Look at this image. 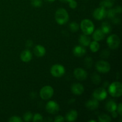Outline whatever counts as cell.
Listing matches in <instances>:
<instances>
[{
  "instance_id": "obj_1",
  "label": "cell",
  "mask_w": 122,
  "mask_h": 122,
  "mask_svg": "<svg viewBox=\"0 0 122 122\" xmlns=\"http://www.w3.org/2000/svg\"><path fill=\"white\" fill-rule=\"evenodd\" d=\"M55 19L58 24L60 25H64L69 20V14H68L67 11L64 8H59L56 11Z\"/></svg>"
},
{
  "instance_id": "obj_2",
  "label": "cell",
  "mask_w": 122,
  "mask_h": 122,
  "mask_svg": "<svg viewBox=\"0 0 122 122\" xmlns=\"http://www.w3.org/2000/svg\"><path fill=\"white\" fill-rule=\"evenodd\" d=\"M108 92L113 97H120L122 95V85L119 82H114L108 87Z\"/></svg>"
},
{
  "instance_id": "obj_3",
  "label": "cell",
  "mask_w": 122,
  "mask_h": 122,
  "mask_svg": "<svg viewBox=\"0 0 122 122\" xmlns=\"http://www.w3.org/2000/svg\"><path fill=\"white\" fill-rule=\"evenodd\" d=\"M81 27L83 34L89 35L94 32V25L91 20L89 19H84L81 21Z\"/></svg>"
},
{
  "instance_id": "obj_4",
  "label": "cell",
  "mask_w": 122,
  "mask_h": 122,
  "mask_svg": "<svg viewBox=\"0 0 122 122\" xmlns=\"http://www.w3.org/2000/svg\"><path fill=\"white\" fill-rule=\"evenodd\" d=\"M107 43L110 48L112 49V50H116V49L118 48L120 45V38L117 35H112L107 38Z\"/></svg>"
},
{
  "instance_id": "obj_5",
  "label": "cell",
  "mask_w": 122,
  "mask_h": 122,
  "mask_svg": "<svg viewBox=\"0 0 122 122\" xmlns=\"http://www.w3.org/2000/svg\"><path fill=\"white\" fill-rule=\"evenodd\" d=\"M54 94V89L51 86H45L40 91L39 95L42 100H46L51 98Z\"/></svg>"
},
{
  "instance_id": "obj_6",
  "label": "cell",
  "mask_w": 122,
  "mask_h": 122,
  "mask_svg": "<svg viewBox=\"0 0 122 122\" xmlns=\"http://www.w3.org/2000/svg\"><path fill=\"white\" fill-rule=\"evenodd\" d=\"M51 73L54 77H61L65 73V68L61 64H54L51 69Z\"/></svg>"
},
{
  "instance_id": "obj_7",
  "label": "cell",
  "mask_w": 122,
  "mask_h": 122,
  "mask_svg": "<svg viewBox=\"0 0 122 122\" xmlns=\"http://www.w3.org/2000/svg\"><path fill=\"white\" fill-rule=\"evenodd\" d=\"M95 67L99 72L103 73L108 72L111 69L109 63L104 60H100L97 62L95 64Z\"/></svg>"
},
{
  "instance_id": "obj_8",
  "label": "cell",
  "mask_w": 122,
  "mask_h": 122,
  "mask_svg": "<svg viewBox=\"0 0 122 122\" xmlns=\"http://www.w3.org/2000/svg\"><path fill=\"white\" fill-rule=\"evenodd\" d=\"M93 97L98 101H102L107 98V92L103 88H97L93 92Z\"/></svg>"
},
{
  "instance_id": "obj_9",
  "label": "cell",
  "mask_w": 122,
  "mask_h": 122,
  "mask_svg": "<svg viewBox=\"0 0 122 122\" xmlns=\"http://www.w3.org/2000/svg\"><path fill=\"white\" fill-rule=\"evenodd\" d=\"M46 110L50 114H56L60 110L59 105L54 101H50L46 104Z\"/></svg>"
},
{
  "instance_id": "obj_10",
  "label": "cell",
  "mask_w": 122,
  "mask_h": 122,
  "mask_svg": "<svg viewBox=\"0 0 122 122\" xmlns=\"http://www.w3.org/2000/svg\"><path fill=\"white\" fill-rule=\"evenodd\" d=\"M73 74L75 77L79 81H84L88 76L86 71L82 68H76L74 70Z\"/></svg>"
},
{
  "instance_id": "obj_11",
  "label": "cell",
  "mask_w": 122,
  "mask_h": 122,
  "mask_svg": "<svg viewBox=\"0 0 122 122\" xmlns=\"http://www.w3.org/2000/svg\"><path fill=\"white\" fill-rule=\"evenodd\" d=\"M93 15L96 20H102L106 17V8L102 7L96 8L93 13Z\"/></svg>"
},
{
  "instance_id": "obj_12",
  "label": "cell",
  "mask_w": 122,
  "mask_h": 122,
  "mask_svg": "<svg viewBox=\"0 0 122 122\" xmlns=\"http://www.w3.org/2000/svg\"><path fill=\"white\" fill-rule=\"evenodd\" d=\"M71 91L75 95H82L84 92V87L82 84L79 83H73L71 86Z\"/></svg>"
},
{
  "instance_id": "obj_13",
  "label": "cell",
  "mask_w": 122,
  "mask_h": 122,
  "mask_svg": "<svg viewBox=\"0 0 122 122\" xmlns=\"http://www.w3.org/2000/svg\"><path fill=\"white\" fill-rule=\"evenodd\" d=\"M85 106L88 109L91 110H96L97 108H98V107H99L98 101L95 98L91 99V100H88L86 102Z\"/></svg>"
},
{
  "instance_id": "obj_14",
  "label": "cell",
  "mask_w": 122,
  "mask_h": 122,
  "mask_svg": "<svg viewBox=\"0 0 122 122\" xmlns=\"http://www.w3.org/2000/svg\"><path fill=\"white\" fill-rule=\"evenodd\" d=\"M86 49L85 48L84 46H82V45H77L76 46L73 48V54L75 56L78 57H82V56H84L86 54Z\"/></svg>"
},
{
  "instance_id": "obj_15",
  "label": "cell",
  "mask_w": 122,
  "mask_h": 122,
  "mask_svg": "<svg viewBox=\"0 0 122 122\" xmlns=\"http://www.w3.org/2000/svg\"><path fill=\"white\" fill-rule=\"evenodd\" d=\"M33 52L36 56L38 57H42L45 56L46 53V50L42 45H38L35 46L33 49Z\"/></svg>"
},
{
  "instance_id": "obj_16",
  "label": "cell",
  "mask_w": 122,
  "mask_h": 122,
  "mask_svg": "<svg viewBox=\"0 0 122 122\" xmlns=\"http://www.w3.org/2000/svg\"><path fill=\"white\" fill-rule=\"evenodd\" d=\"M20 58L22 61L25 62V63L29 62L32 58V52L28 50H25L20 54Z\"/></svg>"
},
{
  "instance_id": "obj_17",
  "label": "cell",
  "mask_w": 122,
  "mask_h": 122,
  "mask_svg": "<svg viewBox=\"0 0 122 122\" xmlns=\"http://www.w3.org/2000/svg\"><path fill=\"white\" fill-rule=\"evenodd\" d=\"M79 42L82 46H88L91 43V38L87 35H81L79 38Z\"/></svg>"
},
{
  "instance_id": "obj_18",
  "label": "cell",
  "mask_w": 122,
  "mask_h": 122,
  "mask_svg": "<svg viewBox=\"0 0 122 122\" xmlns=\"http://www.w3.org/2000/svg\"><path fill=\"white\" fill-rule=\"evenodd\" d=\"M77 116H78V114H77V111L75 110H71L69 111L66 114V119L68 122H74L77 119Z\"/></svg>"
},
{
  "instance_id": "obj_19",
  "label": "cell",
  "mask_w": 122,
  "mask_h": 122,
  "mask_svg": "<svg viewBox=\"0 0 122 122\" xmlns=\"http://www.w3.org/2000/svg\"><path fill=\"white\" fill-rule=\"evenodd\" d=\"M117 104L114 100H110L107 102L106 104V108L108 112H113L114 111H116L117 110Z\"/></svg>"
},
{
  "instance_id": "obj_20",
  "label": "cell",
  "mask_w": 122,
  "mask_h": 122,
  "mask_svg": "<svg viewBox=\"0 0 122 122\" xmlns=\"http://www.w3.org/2000/svg\"><path fill=\"white\" fill-rule=\"evenodd\" d=\"M105 34L101 29H97L94 32L92 35V38L94 41H100L104 38Z\"/></svg>"
},
{
  "instance_id": "obj_21",
  "label": "cell",
  "mask_w": 122,
  "mask_h": 122,
  "mask_svg": "<svg viewBox=\"0 0 122 122\" xmlns=\"http://www.w3.org/2000/svg\"><path fill=\"white\" fill-rule=\"evenodd\" d=\"M101 29L102 30L105 35L108 34L112 31V26L109 23H108L107 21H104L102 23Z\"/></svg>"
},
{
  "instance_id": "obj_22",
  "label": "cell",
  "mask_w": 122,
  "mask_h": 122,
  "mask_svg": "<svg viewBox=\"0 0 122 122\" xmlns=\"http://www.w3.org/2000/svg\"><path fill=\"white\" fill-rule=\"evenodd\" d=\"M115 0H102L100 2V7L104 8H112L114 5Z\"/></svg>"
},
{
  "instance_id": "obj_23",
  "label": "cell",
  "mask_w": 122,
  "mask_h": 122,
  "mask_svg": "<svg viewBox=\"0 0 122 122\" xmlns=\"http://www.w3.org/2000/svg\"><path fill=\"white\" fill-rule=\"evenodd\" d=\"M89 46H90V50L93 52H97L100 49V44L98 42V41H96L91 42L89 44Z\"/></svg>"
},
{
  "instance_id": "obj_24",
  "label": "cell",
  "mask_w": 122,
  "mask_h": 122,
  "mask_svg": "<svg viewBox=\"0 0 122 122\" xmlns=\"http://www.w3.org/2000/svg\"><path fill=\"white\" fill-rule=\"evenodd\" d=\"M98 120L100 122H110L112 118L108 114H101L98 116Z\"/></svg>"
},
{
  "instance_id": "obj_25",
  "label": "cell",
  "mask_w": 122,
  "mask_h": 122,
  "mask_svg": "<svg viewBox=\"0 0 122 122\" xmlns=\"http://www.w3.org/2000/svg\"><path fill=\"white\" fill-rule=\"evenodd\" d=\"M91 80L94 84L98 85L101 82V78L98 74L96 73H93L92 75Z\"/></svg>"
},
{
  "instance_id": "obj_26",
  "label": "cell",
  "mask_w": 122,
  "mask_h": 122,
  "mask_svg": "<svg viewBox=\"0 0 122 122\" xmlns=\"http://www.w3.org/2000/svg\"><path fill=\"white\" fill-rule=\"evenodd\" d=\"M69 28L71 32H76L79 29V26L76 22L73 21V22L70 23V25H69Z\"/></svg>"
},
{
  "instance_id": "obj_27",
  "label": "cell",
  "mask_w": 122,
  "mask_h": 122,
  "mask_svg": "<svg viewBox=\"0 0 122 122\" xmlns=\"http://www.w3.org/2000/svg\"><path fill=\"white\" fill-rule=\"evenodd\" d=\"M116 14V13L114 8L110 9L108 11H106V17H107L108 19H113L115 17Z\"/></svg>"
},
{
  "instance_id": "obj_28",
  "label": "cell",
  "mask_w": 122,
  "mask_h": 122,
  "mask_svg": "<svg viewBox=\"0 0 122 122\" xmlns=\"http://www.w3.org/2000/svg\"><path fill=\"white\" fill-rule=\"evenodd\" d=\"M33 118V115H32V113L30 112H27L24 114L23 116V119L25 122H30Z\"/></svg>"
},
{
  "instance_id": "obj_29",
  "label": "cell",
  "mask_w": 122,
  "mask_h": 122,
  "mask_svg": "<svg viewBox=\"0 0 122 122\" xmlns=\"http://www.w3.org/2000/svg\"><path fill=\"white\" fill-rule=\"evenodd\" d=\"M93 63L92 58L90 57H88L85 58V66L88 68H90L92 66Z\"/></svg>"
},
{
  "instance_id": "obj_30",
  "label": "cell",
  "mask_w": 122,
  "mask_h": 122,
  "mask_svg": "<svg viewBox=\"0 0 122 122\" xmlns=\"http://www.w3.org/2000/svg\"><path fill=\"white\" fill-rule=\"evenodd\" d=\"M31 4L35 7H39L42 5V0H31Z\"/></svg>"
},
{
  "instance_id": "obj_31",
  "label": "cell",
  "mask_w": 122,
  "mask_h": 122,
  "mask_svg": "<svg viewBox=\"0 0 122 122\" xmlns=\"http://www.w3.org/2000/svg\"><path fill=\"white\" fill-rule=\"evenodd\" d=\"M33 121L36 122H42L43 121V117L42 116V115H41L39 113H36L34 115V116L33 117Z\"/></svg>"
},
{
  "instance_id": "obj_32",
  "label": "cell",
  "mask_w": 122,
  "mask_h": 122,
  "mask_svg": "<svg viewBox=\"0 0 122 122\" xmlns=\"http://www.w3.org/2000/svg\"><path fill=\"white\" fill-rule=\"evenodd\" d=\"M10 122H21L22 120H21V118L19 116H14L11 117L10 119H9Z\"/></svg>"
},
{
  "instance_id": "obj_33",
  "label": "cell",
  "mask_w": 122,
  "mask_h": 122,
  "mask_svg": "<svg viewBox=\"0 0 122 122\" xmlns=\"http://www.w3.org/2000/svg\"><path fill=\"white\" fill-rule=\"evenodd\" d=\"M69 7H70L71 8H72V9H75V8H76L77 5V2H76V1H75V0H71V1H70V2H69Z\"/></svg>"
},
{
  "instance_id": "obj_34",
  "label": "cell",
  "mask_w": 122,
  "mask_h": 122,
  "mask_svg": "<svg viewBox=\"0 0 122 122\" xmlns=\"http://www.w3.org/2000/svg\"><path fill=\"white\" fill-rule=\"evenodd\" d=\"M110 56V52L108 50H104L101 54V57L103 58H107Z\"/></svg>"
},
{
  "instance_id": "obj_35",
  "label": "cell",
  "mask_w": 122,
  "mask_h": 122,
  "mask_svg": "<svg viewBox=\"0 0 122 122\" xmlns=\"http://www.w3.org/2000/svg\"><path fill=\"white\" fill-rule=\"evenodd\" d=\"M64 121V118L62 116H57L54 119L55 122H63Z\"/></svg>"
},
{
  "instance_id": "obj_36",
  "label": "cell",
  "mask_w": 122,
  "mask_h": 122,
  "mask_svg": "<svg viewBox=\"0 0 122 122\" xmlns=\"http://www.w3.org/2000/svg\"><path fill=\"white\" fill-rule=\"evenodd\" d=\"M116 110H117V113H119V114H120V116H122V103L119 104V106L117 107Z\"/></svg>"
},
{
  "instance_id": "obj_37",
  "label": "cell",
  "mask_w": 122,
  "mask_h": 122,
  "mask_svg": "<svg viewBox=\"0 0 122 122\" xmlns=\"http://www.w3.org/2000/svg\"><path fill=\"white\" fill-rule=\"evenodd\" d=\"M114 10H115V11L116 13V14H120L122 13V9L120 6H117V7H116L114 8Z\"/></svg>"
},
{
  "instance_id": "obj_38",
  "label": "cell",
  "mask_w": 122,
  "mask_h": 122,
  "mask_svg": "<svg viewBox=\"0 0 122 122\" xmlns=\"http://www.w3.org/2000/svg\"><path fill=\"white\" fill-rule=\"evenodd\" d=\"M26 47L31 48L32 46H33V42H32V41L29 40V41H27V42H26Z\"/></svg>"
},
{
  "instance_id": "obj_39",
  "label": "cell",
  "mask_w": 122,
  "mask_h": 122,
  "mask_svg": "<svg viewBox=\"0 0 122 122\" xmlns=\"http://www.w3.org/2000/svg\"><path fill=\"white\" fill-rule=\"evenodd\" d=\"M112 20H113V22L116 24H117V23L119 24V23H120V19H119V17H114L113 19H112Z\"/></svg>"
},
{
  "instance_id": "obj_40",
  "label": "cell",
  "mask_w": 122,
  "mask_h": 122,
  "mask_svg": "<svg viewBox=\"0 0 122 122\" xmlns=\"http://www.w3.org/2000/svg\"><path fill=\"white\" fill-rule=\"evenodd\" d=\"M112 116H113V118H116L118 116V113H117V112H116V111H114V112H112Z\"/></svg>"
},
{
  "instance_id": "obj_41",
  "label": "cell",
  "mask_w": 122,
  "mask_h": 122,
  "mask_svg": "<svg viewBox=\"0 0 122 122\" xmlns=\"http://www.w3.org/2000/svg\"><path fill=\"white\" fill-rule=\"evenodd\" d=\"M61 1H63V2H70V1H71V0H60Z\"/></svg>"
},
{
  "instance_id": "obj_42",
  "label": "cell",
  "mask_w": 122,
  "mask_h": 122,
  "mask_svg": "<svg viewBox=\"0 0 122 122\" xmlns=\"http://www.w3.org/2000/svg\"><path fill=\"white\" fill-rule=\"evenodd\" d=\"M46 1H48V2H54V1H55L56 0H46Z\"/></svg>"
},
{
  "instance_id": "obj_43",
  "label": "cell",
  "mask_w": 122,
  "mask_h": 122,
  "mask_svg": "<svg viewBox=\"0 0 122 122\" xmlns=\"http://www.w3.org/2000/svg\"><path fill=\"white\" fill-rule=\"evenodd\" d=\"M89 122H96V120H89Z\"/></svg>"
}]
</instances>
